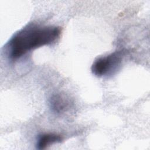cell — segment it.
Here are the masks:
<instances>
[{"label":"cell","mask_w":150,"mask_h":150,"mask_svg":"<svg viewBox=\"0 0 150 150\" xmlns=\"http://www.w3.org/2000/svg\"><path fill=\"white\" fill-rule=\"evenodd\" d=\"M56 26H29L16 33L9 44L10 57L17 59L28 52L54 43L60 36Z\"/></svg>","instance_id":"6da1fadb"},{"label":"cell","mask_w":150,"mask_h":150,"mask_svg":"<svg viewBox=\"0 0 150 150\" xmlns=\"http://www.w3.org/2000/svg\"><path fill=\"white\" fill-rule=\"evenodd\" d=\"M121 53L117 52L106 56L98 58L92 64V73L98 77L107 74L120 64L121 60Z\"/></svg>","instance_id":"7a4b0ae2"},{"label":"cell","mask_w":150,"mask_h":150,"mask_svg":"<svg viewBox=\"0 0 150 150\" xmlns=\"http://www.w3.org/2000/svg\"><path fill=\"white\" fill-rule=\"evenodd\" d=\"M62 140L60 135L55 134H45L40 135L37 143V148L39 149H45L50 144L60 142Z\"/></svg>","instance_id":"3957f363"},{"label":"cell","mask_w":150,"mask_h":150,"mask_svg":"<svg viewBox=\"0 0 150 150\" xmlns=\"http://www.w3.org/2000/svg\"><path fill=\"white\" fill-rule=\"evenodd\" d=\"M68 100L63 96L60 94H56L53 96L50 100V105L52 109L57 112H62L69 106Z\"/></svg>","instance_id":"277c9868"}]
</instances>
